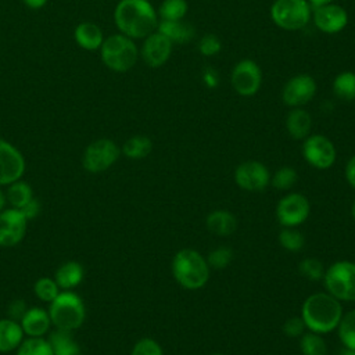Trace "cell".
<instances>
[{
	"label": "cell",
	"mask_w": 355,
	"mask_h": 355,
	"mask_svg": "<svg viewBox=\"0 0 355 355\" xmlns=\"http://www.w3.org/2000/svg\"><path fill=\"white\" fill-rule=\"evenodd\" d=\"M222 50L220 39L214 33L204 35L198 42V51L205 57H214Z\"/></svg>",
	"instance_id": "cell-39"
},
{
	"label": "cell",
	"mask_w": 355,
	"mask_h": 355,
	"mask_svg": "<svg viewBox=\"0 0 355 355\" xmlns=\"http://www.w3.org/2000/svg\"><path fill=\"white\" fill-rule=\"evenodd\" d=\"M49 316L55 329L73 331L79 329L86 318V308L82 298L72 290H62L49 304Z\"/></svg>",
	"instance_id": "cell-4"
},
{
	"label": "cell",
	"mask_w": 355,
	"mask_h": 355,
	"mask_svg": "<svg viewBox=\"0 0 355 355\" xmlns=\"http://www.w3.org/2000/svg\"><path fill=\"white\" fill-rule=\"evenodd\" d=\"M302 155L305 161L318 169L330 168L337 157V151L330 139L323 135H309L302 143Z\"/></svg>",
	"instance_id": "cell-10"
},
{
	"label": "cell",
	"mask_w": 355,
	"mask_h": 355,
	"mask_svg": "<svg viewBox=\"0 0 355 355\" xmlns=\"http://www.w3.org/2000/svg\"><path fill=\"white\" fill-rule=\"evenodd\" d=\"M279 243L284 250L291 251V252H297L304 247L305 239L298 230H295L293 227H284L279 233Z\"/></svg>",
	"instance_id": "cell-34"
},
{
	"label": "cell",
	"mask_w": 355,
	"mask_h": 355,
	"mask_svg": "<svg viewBox=\"0 0 355 355\" xmlns=\"http://www.w3.org/2000/svg\"><path fill=\"white\" fill-rule=\"evenodd\" d=\"M157 32L168 37L172 43H178V44H186L191 42L196 33L194 28L183 19H179V21L158 19Z\"/></svg>",
	"instance_id": "cell-19"
},
{
	"label": "cell",
	"mask_w": 355,
	"mask_h": 355,
	"mask_svg": "<svg viewBox=\"0 0 355 355\" xmlns=\"http://www.w3.org/2000/svg\"><path fill=\"white\" fill-rule=\"evenodd\" d=\"M212 355H225V354H212Z\"/></svg>",
	"instance_id": "cell-50"
},
{
	"label": "cell",
	"mask_w": 355,
	"mask_h": 355,
	"mask_svg": "<svg viewBox=\"0 0 355 355\" xmlns=\"http://www.w3.org/2000/svg\"><path fill=\"white\" fill-rule=\"evenodd\" d=\"M337 327L343 345L355 349V309L343 315Z\"/></svg>",
	"instance_id": "cell-31"
},
{
	"label": "cell",
	"mask_w": 355,
	"mask_h": 355,
	"mask_svg": "<svg viewBox=\"0 0 355 355\" xmlns=\"http://www.w3.org/2000/svg\"><path fill=\"white\" fill-rule=\"evenodd\" d=\"M202 82L209 89L216 87L219 85V73H218V71H215L211 67L204 68V71H202Z\"/></svg>",
	"instance_id": "cell-42"
},
{
	"label": "cell",
	"mask_w": 355,
	"mask_h": 355,
	"mask_svg": "<svg viewBox=\"0 0 355 355\" xmlns=\"http://www.w3.org/2000/svg\"><path fill=\"white\" fill-rule=\"evenodd\" d=\"M6 204H7V200H6V194H4V193L1 191V189H0V212L4 209Z\"/></svg>",
	"instance_id": "cell-47"
},
{
	"label": "cell",
	"mask_w": 355,
	"mask_h": 355,
	"mask_svg": "<svg viewBox=\"0 0 355 355\" xmlns=\"http://www.w3.org/2000/svg\"><path fill=\"white\" fill-rule=\"evenodd\" d=\"M151 150H153L151 139L144 135H136L129 137L123 143L121 153L130 159H141V158H146L151 153Z\"/></svg>",
	"instance_id": "cell-26"
},
{
	"label": "cell",
	"mask_w": 355,
	"mask_h": 355,
	"mask_svg": "<svg viewBox=\"0 0 355 355\" xmlns=\"http://www.w3.org/2000/svg\"><path fill=\"white\" fill-rule=\"evenodd\" d=\"M25 334L18 320L11 318L0 319V354L17 351Z\"/></svg>",
	"instance_id": "cell-21"
},
{
	"label": "cell",
	"mask_w": 355,
	"mask_h": 355,
	"mask_svg": "<svg viewBox=\"0 0 355 355\" xmlns=\"http://www.w3.org/2000/svg\"><path fill=\"white\" fill-rule=\"evenodd\" d=\"M340 355H355V349H351V348L344 347V348L340 351Z\"/></svg>",
	"instance_id": "cell-48"
},
{
	"label": "cell",
	"mask_w": 355,
	"mask_h": 355,
	"mask_svg": "<svg viewBox=\"0 0 355 355\" xmlns=\"http://www.w3.org/2000/svg\"><path fill=\"white\" fill-rule=\"evenodd\" d=\"M323 283L338 301H355V262L337 261L324 270Z\"/></svg>",
	"instance_id": "cell-7"
},
{
	"label": "cell",
	"mask_w": 355,
	"mask_h": 355,
	"mask_svg": "<svg viewBox=\"0 0 355 355\" xmlns=\"http://www.w3.org/2000/svg\"><path fill=\"white\" fill-rule=\"evenodd\" d=\"M300 348L302 355H326V341L318 333H304L300 340Z\"/></svg>",
	"instance_id": "cell-32"
},
{
	"label": "cell",
	"mask_w": 355,
	"mask_h": 355,
	"mask_svg": "<svg viewBox=\"0 0 355 355\" xmlns=\"http://www.w3.org/2000/svg\"><path fill=\"white\" fill-rule=\"evenodd\" d=\"M26 311V304L25 301L22 300H14L12 302H10L8 305V309H7V313H8V318L14 319V320H19L22 318V315L25 313Z\"/></svg>",
	"instance_id": "cell-41"
},
{
	"label": "cell",
	"mask_w": 355,
	"mask_h": 355,
	"mask_svg": "<svg viewBox=\"0 0 355 355\" xmlns=\"http://www.w3.org/2000/svg\"><path fill=\"white\" fill-rule=\"evenodd\" d=\"M312 19L320 32L334 35L347 26L348 12L343 6L330 3L312 8Z\"/></svg>",
	"instance_id": "cell-16"
},
{
	"label": "cell",
	"mask_w": 355,
	"mask_h": 355,
	"mask_svg": "<svg viewBox=\"0 0 355 355\" xmlns=\"http://www.w3.org/2000/svg\"><path fill=\"white\" fill-rule=\"evenodd\" d=\"M172 47L173 43L155 31L144 37L139 54L148 67L159 68L169 60L172 54Z\"/></svg>",
	"instance_id": "cell-17"
},
{
	"label": "cell",
	"mask_w": 355,
	"mask_h": 355,
	"mask_svg": "<svg viewBox=\"0 0 355 355\" xmlns=\"http://www.w3.org/2000/svg\"><path fill=\"white\" fill-rule=\"evenodd\" d=\"M233 259V251L230 247L222 245L212 250L207 257V263L209 268L214 269H223L226 268Z\"/></svg>",
	"instance_id": "cell-35"
},
{
	"label": "cell",
	"mask_w": 355,
	"mask_h": 355,
	"mask_svg": "<svg viewBox=\"0 0 355 355\" xmlns=\"http://www.w3.org/2000/svg\"><path fill=\"white\" fill-rule=\"evenodd\" d=\"M85 277L83 266L76 261H67L61 263L54 272V280L60 290H72L78 287Z\"/></svg>",
	"instance_id": "cell-22"
},
{
	"label": "cell",
	"mask_w": 355,
	"mask_h": 355,
	"mask_svg": "<svg viewBox=\"0 0 355 355\" xmlns=\"http://www.w3.org/2000/svg\"><path fill=\"white\" fill-rule=\"evenodd\" d=\"M33 198V190L29 183L24 182L22 179L8 184L6 200L11 205V208L21 209L24 208L31 200Z\"/></svg>",
	"instance_id": "cell-27"
},
{
	"label": "cell",
	"mask_w": 355,
	"mask_h": 355,
	"mask_svg": "<svg viewBox=\"0 0 355 355\" xmlns=\"http://www.w3.org/2000/svg\"><path fill=\"white\" fill-rule=\"evenodd\" d=\"M312 128V118L308 111L301 107L293 108L286 118V129L295 140H304L309 136Z\"/></svg>",
	"instance_id": "cell-23"
},
{
	"label": "cell",
	"mask_w": 355,
	"mask_h": 355,
	"mask_svg": "<svg viewBox=\"0 0 355 355\" xmlns=\"http://www.w3.org/2000/svg\"><path fill=\"white\" fill-rule=\"evenodd\" d=\"M19 211L24 214V216H25L26 220L29 222V220L35 219V218L39 215V212H40V204H39V201H37L36 198H32V200H31L24 208H21Z\"/></svg>",
	"instance_id": "cell-43"
},
{
	"label": "cell",
	"mask_w": 355,
	"mask_h": 355,
	"mask_svg": "<svg viewBox=\"0 0 355 355\" xmlns=\"http://www.w3.org/2000/svg\"><path fill=\"white\" fill-rule=\"evenodd\" d=\"M308 3L311 4L312 8H316V7H320V6H324V4L334 3V0H308Z\"/></svg>",
	"instance_id": "cell-46"
},
{
	"label": "cell",
	"mask_w": 355,
	"mask_h": 355,
	"mask_svg": "<svg viewBox=\"0 0 355 355\" xmlns=\"http://www.w3.org/2000/svg\"><path fill=\"white\" fill-rule=\"evenodd\" d=\"M270 18L280 29L300 31L311 21L312 7L308 0H275Z\"/></svg>",
	"instance_id": "cell-6"
},
{
	"label": "cell",
	"mask_w": 355,
	"mask_h": 355,
	"mask_svg": "<svg viewBox=\"0 0 355 355\" xmlns=\"http://www.w3.org/2000/svg\"><path fill=\"white\" fill-rule=\"evenodd\" d=\"M130 355H164L161 345L150 337H143L132 348Z\"/></svg>",
	"instance_id": "cell-38"
},
{
	"label": "cell",
	"mask_w": 355,
	"mask_h": 355,
	"mask_svg": "<svg viewBox=\"0 0 355 355\" xmlns=\"http://www.w3.org/2000/svg\"><path fill=\"white\" fill-rule=\"evenodd\" d=\"M28 220L17 208H7L0 212V247L19 244L26 233Z\"/></svg>",
	"instance_id": "cell-14"
},
{
	"label": "cell",
	"mask_w": 355,
	"mask_h": 355,
	"mask_svg": "<svg viewBox=\"0 0 355 355\" xmlns=\"http://www.w3.org/2000/svg\"><path fill=\"white\" fill-rule=\"evenodd\" d=\"M119 33L130 39H144L157 31L158 14L148 0H119L114 10Z\"/></svg>",
	"instance_id": "cell-1"
},
{
	"label": "cell",
	"mask_w": 355,
	"mask_h": 355,
	"mask_svg": "<svg viewBox=\"0 0 355 355\" xmlns=\"http://www.w3.org/2000/svg\"><path fill=\"white\" fill-rule=\"evenodd\" d=\"M73 39L76 44L85 50L94 51L98 50L103 44L104 35L101 28L94 22H80L73 31Z\"/></svg>",
	"instance_id": "cell-20"
},
{
	"label": "cell",
	"mask_w": 355,
	"mask_h": 355,
	"mask_svg": "<svg viewBox=\"0 0 355 355\" xmlns=\"http://www.w3.org/2000/svg\"><path fill=\"white\" fill-rule=\"evenodd\" d=\"M341 316L343 308L340 301L329 293L311 294L301 308V318L305 327L318 334L337 329Z\"/></svg>",
	"instance_id": "cell-2"
},
{
	"label": "cell",
	"mask_w": 355,
	"mask_h": 355,
	"mask_svg": "<svg viewBox=\"0 0 355 355\" xmlns=\"http://www.w3.org/2000/svg\"><path fill=\"white\" fill-rule=\"evenodd\" d=\"M189 4L186 0H162L159 4L157 14L158 19L165 21H179L183 19L187 14Z\"/></svg>",
	"instance_id": "cell-29"
},
{
	"label": "cell",
	"mask_w": 355,
	"mask_h": 355,
	"mask_svg": "<svg viewBox=\"0 0 355 355\" xmlns=\"http://www.w3.org/2000/svg\"><path fill=\"white\" fill-rule=\"evenodd\" d=\"M300 273L308 280H320L324 276V266L316 258H305L298 265Z\"/></svg>",
	"instance_id": "cell-36"
},
{
	"label": "cell",
	"mask_w": 355,
	"mask_h": 355,
	"mask_svg": "<svg viewBox=\"0 0 355 355\" xmlns=\"http://www.w3.org/2000/svg\"><path fill=\"white\" fill-rule=\"evenodd\" d=\"M351 215H352V218H354V220H355V200H354V202H352V205H351Z\"/></svg>",
	"instance_id": "cell-49"
},
{
	"label": "cell",
	"mask_w": 355,
	"mask_h": 355,
	"mask_svg": "<svg viewBox=\"0 0 355 355\" xmlns=\"http://www.w3.org/2000/svg\"><path fill=\"white\" fill-rule=\"evenodd\" d=\"M297 178V171L294 168L283 166L275 172L272 178V184L279 190H287L295 184Z\"/></svg>",
	"instance_id": "cell-37"
},
{
	"label": "cell",
	"mask_w": 355,
	"mask_h": 355,
	"mask_svg": "<svg viewBox=\"0 0 355 355\" xmlns=\"http://www.w3.org/2000/svg\"><path fill=\"white\" fill-rule=\"evenodd\" d=\"M15 355H54L49 340L44 337L24 338L17 348Z\"/></svg>",
	"instance_id": "cell-30"
},
{
	"label": "cell",
	"mask_w": 355,
	"mask_h": 355,
	"mask_svg": "<svg viewBox=\"0 0 355 355\" xmlns=\"http://www.w3.org/2000/svg\"><path fill=\"white\" fill-rule=\"evenodd\" d=\"M19 324L25 336L44 337V334L50 330L51 320L47 311H44L43 308L33 306L25 311V313L19 319Z\"/></svg>",
	"instance_id": "cell-18"
},
{
	"label": "cell",
	"mask_w": 355,
	"mask_h": 355,
	"mask_svg": "<svg viewBox=\"0 0 355 355\" xmlns=\"http://www.w3.org/2000/svg\"><path fill=\"white\" fill-rule=\"evenodd\" d=\"M47 340L54 355H80V347L73 340L72 331L55 329Z\"/></svg>",
	"instance_id": "cell-25"
},
{
	"label": "cell",
	"mask_w": 355,
	"mask_h": 355,
	"mask_svg": "<svg viewBox=\"0 0 355 355\" xmlns=\"http://www.w3.org/2000/svg\"><path fill=\"white\" fill-rule=\"evenodd\" d=\"M232 87L239 96L251 97L257 94L262 85V71L259 65L250 58L239 61L230 75Z\"/></svg>",
	"instance_id": "cell-9"
},
{
	"label": "cell",
	"mask_w": 355,
	"mask_h": 355,
	"mask_svg": "<svg viewBox=\"0 0 355 355\" xmlns=\"http://www.w3.org/2000/svg\"><path fill=\"white\" fill-rule=\"evenodd\" d=\"M25 158L22 153L4 139H0V186H8L25 173Z\"/></svg>",
	"instance_id": "cell-13"
},
{
	"label": "cell",
	"mask_w": 355,
	"mask_h": 355,
	"mask_svg": "<svg viewBox=\"0 0 355 355\" xmlns=\"http://www.w3.org/2000/svg\"><path fill=\"white\" fill-rule=\"evenodd\" d=\"M304 330H305V323L301 316H293L287 319L283 324V333L290 338L301 337L304 334Z\"/></svg>",
	"instance_id": "cell-40"
},
{
	"label": "cell",
	"mask_w": 355,
	"mask_h": 355,
	"mask_svg": "<svg viewBox=\"0 0 355 355\" xmlns=\"http://www.w3.org/2000/svg\"><path fill=\"white\" fill-rule=\"evenodd\" d=\"M98 50L103 64L114 72H126L132 69L139 58V49L135 40L122 33L104 37Z\"/></svg>",
	"instance_id": "cell-5"
},
{
	"label": "cell",
	"mask_w": 355,
	"mask_h": 355,
	"mask_svg": "<svg viewBox=\"0 0 355 355\" xmlns=\"http://www.w3.org/2000/svg\"><path fill=\"white\" fill-rule=\"evenodd\" d=\"M33 293L40 301L50 304L60 294V287L54 277H40L33 284Z\"/></svg>",
	"instance_id": "cell-33"
},
{
	"label": "cell",
	"mask_w": 355,
	"mask_h": 355,
	"mask_svg": "<svg viewBox=\"0 0 355 355\" xmlns=\"http://www.w3.org/2000/svg\"><path fill=\"white\" fill-rule=\"evenodd\" d=\"M316 89V80L309 73H298L286 82L282 98L288 107H302L315 97Z\"/></svg>",
	"instance_id": "cell-12"
},
{
	"label": "cell",
	"mask_w": 355,
	"mask_h": 355,
	"mask_svg": "<svg viewBox=\"0 0 355 355\" xmlns=\"http://www.w3.org/2000/svg\"><path fill=\"white\" fill-rule=\"evenodd\" d=\"M119 146L107 137L97 139L86 146L82 155V166L89 173H101L110 169L119 158Z\"/></svg>",
	"instance_id": "cell-8"
},
{
	"label": "cell",
	"mask_w": 355,
	"mask_h": 355,
	"mask_svg": "<svg viewBox=\"0 0 355 355\" xmlns=\"http://www.w3.org/2000/svg\"><path fill=\"white\" fill-rule=\"evenodd\" d=\"M309 201L301 193H290L282 197L276 207V218L284 227H295L306 220Z\"/></svg>",
	"instance_id": "cell-11"
},
{
	"label": "cell",
	"mask_w": 355,
	"mask_h": 355,
	"mask_svg": "<svg viewBox=\"0 0 355 355\" xmlns=\"http://www.w3.org/2000/svg\"><path fill=\"white\" fill-rule=\"evenodd\" d=\"M333 93L338 100L354 101L355 100V72H340L333 80Z\"/></svg>",
	"instance_id": "cell-28"
},
{
	"label": "cell",
	"mask_w": 355,
	"mask_h": 355,
	"mask_svg": "<svg viewBox=\"0 0 355 355\" xmlns=\"http://www.w3.org/2000/svg\"><path fill=\"white\" fill-rule=\"evenodd\" d=\"M345 179L349 186L355 189V155H352L345 165Z\"/></svg>",
	"instance_id": "cell-44"
},
{
	"label": "cell",
	"mask_w": 355,
	"mask_h": 355,
	"mask_svg": "<svg viewBox=\"0 0 355 355\" xmlns=\"http://www.w3.org/2000/svg\"><path fill=\"white\" fill-rule=\"evenodd\" d=\"M22 3H24L28 8L39 10V8H42V7L46 6L47 0H22Z\"/></svg>",
	"instance_id": "cell-45"
},
{
	"label": "cell",
	"mask_w": 355,
	"mask_h": 355,
	"mask_svg": "<svg viewBox=\"0 0 355 355\" xmlns=\"http://www.w3.org/2000/svg\"><path fill=\"white\" fill-rule=\"evenodd\" d=\"M234 182L247 191H261L270 182L268 168L259 161H244L234 171Z\"/></svg>",
	"instance_id": "cell-15"
},
{
	"label": "cell",
	"mask_w": 355,
	"mask_h": 355,
	"mask_svg": "<svg viewBox=\"0 0 355 355\" xmlns=\"http://www.w3.org/2000/svg\"><path fill=\"white\" fill-rule=\"evenodd\" d=\"M172 275L182 287L198 290L209 279V266L200 252L191 248H183L172 259Z\"/></svg>",
	"instance_id": "cell-3"
},
{
	"label": "cell",
	"mask_w": 355,
	"mask_h": 355,
	"mask_svg": "<svg viewBox=\"0 0 355 355\" xmlns=\"http://www.w3.org/2000/svg\"><path fill=\"white\" fill-rule=\"evenodd\" d=\"M205 225L208 230L216 236H229L236 230L237 219L232 212L218 209L208 214Z\"/></svg>",
	"instance_id": "cell-24"
}]
</instances>
